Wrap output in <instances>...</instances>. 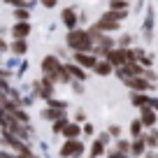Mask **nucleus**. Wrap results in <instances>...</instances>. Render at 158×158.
Wrapping results in <instances>:
<instances>
[{
  "label": "nucleus",
  "mask_w": 158,
  "mask_h": 158,
  "mask_svg": "<svg viewBox=\"0 0 158 158\" xmlns=\"http://www.w3.org/2000/svg\"><path fill=\"white\" fill-rule=\"evenodd\" d=\"M47 105H49V107H58V109H68V102H65V100H54V98H49V100H47Z\"/></svg>",
  "instance_id": "obj_21"
},
{
  "label": "nucleus",
  "mask_w": 158,
  "mask_h": 158,
  "mask_svg": "<svg viewBox=\"0 0 158 158\" xmlns=\"http://www.w3.org/2000/svg\"><path fill=\"white\" fill-rule=\"evenodd\" d=\"M40 5L47 7V10H54V7L58 5V0H40Z\"/></svg>",
  "instance_id": "obj_22"
},
{
  "label": "nucleus",
  "mask_w": 158,
  "mask_h": 158,
  "mask_svg": "<svg viewBox=\"0 0 158 158\" xmlns=\"http://www.w3.org/2000/svg\"><path fill=\"white\" fill-rule=\"evenodd\" d=\"M65 65H68V72L72 74L77 81H84L86 79V72H84V68H81L79 63H65Z\"/></svg>",
  "instance_id": "obj_10"
},
{
  "label": "nucleus",
  "mask_w": 158,
  "mask_h": 158,
  "mask_svg": "<svg viewBox=\"0 0 158 158\" xmlns=\"http://www.w3.org/2000/svg\"><path fill=\"white\" fill-rule=\"evenodd\" d=\"M60 19H63V26H65L68 30L77 28V12H74L72 7H65V10L60 12Z\"/></svg>",
  "instance_id": "obj_7"
},
{
  "label": "nucleus",
  "mask_w": 158,
  "mask_h": 158,
  "mask_svg": "<svg viewBox=\"0 0 158 158\" xmlns=\"http://www.w3.org/2000/svg\"><path fill=\"white\" fill-rule=\"evenodd\" d=\"M72 60H74V63H79L81 68H89V70H93L95 63H98V58H95L93 51H74Z\"/></svg>",
  "instance_id": "obj_3"
},
{
  "label": "nucleus",
  "mask_w": 158,
  "mask_h": 158,
  "mask_svg": "<svg viewBox=\"0 0 158 158\" xmlns=\"http://www.w3.org/2000/svg\"><path fill=\"white\" fill-rule=\"evenodd\" d=\"M123 81H126V86H130V91H139V93H147L151 89V84H149V79L144 74H139V77H126Z\"/></svg>",
  "instance_id": "obj_4"
},
{
  "label": "nucleus",
  "mask_w": 158,
  "mask_h": 158,
  "mask_svg": "<svg viewBox=\"0 0 158 158\" xmlns=\"http://www.w3.org/2000/svg\"><path fill=\"white\" fill-rule=\"evenodd\" d=\"M30 35V23L28 21H16L14 26H12V37L14 40H26Z\"/></svg>",
  "instance_id": "obj_6"
},
{
  "label": "nucleus",
  "mask_w": 158,
  "mask_h": 158,
  "mask_svg": "<svg viewBox=\"0 0 158 158\" xmlns=\"http://www.w3.org/2000/svg\"><path fill=\"white\" fill-rule=\"evenodd\" d=\"M0 158H33V156H23V153H16V156H10V153L0 151Z\"/></svg>",
  "instance_id": "obj_25"
},
{
  "label": "nucleus",
  "mask_w": 158,
  "mask_h": 158,
  "mask_svg": "<svg viewBox=\"0 0 158 158\" xmlns=\"http://www.w3.org/2000/svg\"><path fill=\"white\" fill-rule=\"evenodd\" d=\"M139 109H142V114H139V121H142L147 128L156 123V109H153L151 105H144V107H139Z\"/></svg>",
  "instance_id": "obj_8"
},
{
  "label": "nucleus",
  "mask_w": 158,
  "mask_h": 158,
  "mask_svg": "<svg viewBox=\"0 0 158 158\" xmlns=\"http://www.w3.org/2000/svg\"><path fill=\"white\" fill-rule=\"evenodd\" d=\"M144 139H147L149 147H156V139H158V137H144Z\"/></svg>",
  "instance_id": "obj_27"
},
{
  "label": "nucleus",
  "mask_w": 158,
  "mask_h": 158,
  "mask_svg": "<svg viewBox=\"0 0 158 158\" xmlns=\"http://www.w3.org/2000/svg\"><path fill=\"white\" fill-rule=\"evenodd\" d=\"M130 42H133V37H130V35H121V40H118V47H128Z\"/></svg>",
  "instance_id": "obj_23"
},
{
  "label": "nucleus",
  "mask_w": 158,
  "mask_h": 158,
  "mask_svg": "<svg viewBox=\"0 0 158 158\" xmlns=\"http://www.w3.org/2000/svg\"><path fill=\"white\" fill-rule=\"evenodd\" d=\"M42 118L47 121H54V118H65V109H58V107H47L42 112Z\"/></svg>",
  "instance_id": "obj_11"
},
{
  "label": "nucleus",
  "mask_w": 158,
  "mask_h": 158,
  "mask_svg": "<svg viewBox=\"0 0 158 158\" xmlns=\"http://www.w3.org/2000/svg\"><path fill=\"white\" fill-rule=\"evenodd\" d=\"M93 72L98 74V77H109V74L114 72V65L109 63L107 58H105V60H98V63H95V68H93Z\"/></svg>",
  "instance_id": "obj_9"
},
{
  "label": "nucleus",
  "mask_w": 158,
  "mask_h": 158,
  "mask_svg": "<svg viewBox=\"0 0 158 158\" xmlns=\"http://www.w3.org/2000/svg\"><path fill=\"white\" fill-rule=\"evenodd\" d=\"M65 44H68V49L72 54L74 51H93V37L84 28H72L65 35Z\"/></svg>",
  "instance_id": "obj_1"
},
{
  "label": "nucleus",
  "mask_w": 158,
  "mask_h": 158,
  "mask_svg": "<svg viewBox=\"0 0 158 158\" xmlns=\"http://www.w3.org/2000/svg\"><path fill=\"white\" fill-rule=\"evenodd\" d=\"M156 137H158V135H156Z\"/></svg>",
  "instance_id": "obj_32"
},
{
  "label": "nucleus",
  "mask_w": 158,
  "mask_h": 158,
  "mask_svg": "<svg viewBox=\"0 0 158 158\" xmlns=\"http://www.w3.org/2000/svg\"><path fill=\"white\" fill-rule=\"evenodd\" d=\"M118 26H121V21L118 19H114L109 12H105L102 16H100L98 21H95V28L98 30H102V33H112V30H118Z\"/></svg>",
  "instance_id": "obj_2"
},
{
  "label": "nucleus",
  "mask_w": 158,
  "mask_h": 158,
  "mask_svg": "<svg viewBox=\"0 0 158 158\" xmlns=\"http://www.w3.org/2000/svg\"><path fill=\"white\" fill-rule=\"evenodd\" d=\"M144 144H147V139H137V142L130 147V151H133V156H139V153L144 151Z\"/></svg>",
  "instance_id": "obj_19"
},
{
  "label": "nucleus",
  "mask_w": 158,
  "mask_h": 158,
  "mask_svg": "<svg viewBox=\"0 0 158 158\" xmlns=\"http://www.w3.org/2000/svg\"><path fill=\"white\" fill-rule=\"evenodd\" d=\"M142 121H133V123H130V135H133V137H139V133H142Z\"/></svg>",
  "instance_id": "obj_20"
},
{
  "label": "nucleus",
  "mask_w": 158,
  "mask_h": 158,
  "mask_svg": "<svg viewBox=\"0 0 158 158\" xmlns=\"http://www.w3.org/2000/svg\"><path fill=\"white\" fill-rule=\"evenodd\" d=\"M7 49H10V47H7V42H5L2 37H0V51H7Z\"/></svg>",
  "instance_id": "obj_28"
},
{
  "label": "nucleus",
  "mask_w": 158,
  "mask_h": 158,
  "mask_svg": "<svg viewBox=\"0 0 158 158\" xmlns=\"http://www.w3.org/2000/svg\"><path fill=\"white\" fill-rule=\"evenodd\" d=\"M109 10H128V0H109Z\"/></svg>",
  "instance_id": "obj_18"
},
{
  "label": "nucleus",
  "mask_w": 158,
  "mask_h": 158,
  "mask_svg": "<svg viewBox=\"0 0 158 158\" xmlns=\"http://www.w3.org/2000/svg\"><path fill=\"white\" fill-rule=\"evenodd\" d=\"M130 100H133V105H135V107H144V105H149V100H151V98H149L147 93L133 91V98H130Z\"/></svg>",
  "instance_id": "obj_13"
},
{
  "label": "nucleus",
  "mask_w": 158,
  "mask_h": 158,
  "mask_svg": "<svg viewBox=\"0 0 158 158\" xmlns=\"http://www.w3.org/2000/svg\"><path fill=\"white\" fill-rule=\"evenodd\" d=\"M81 151H84V144L81 142H77V139H70V142H65L63 144V149H60V156L63 158H77V156H81Z\"/></svg>",
  "instance_id": "obj_5"
},
{
  "label": "nucleus",
  "mask_w": 158,
  "mask_h": 158,
  "mask_svg": "<svg viewBox=\"0 0 158 158\" xmlns=\"http://www.w3.org/2000/svg\"><path fill=\"white\" fill-rule=\"evenodd\" d=\"M105 142H107V135H102V137H100L98 142L93 144V149H91V158H98L100 153L105 151Z\"/></svg>",
  "instance_id": "obj_15"
},
{
  "label": "nucleus",
  "mask_w": 158,
  "mask_h": 158,
  "mask_svg": "<svg viewBox=\"0 0 158 158\" xmlns=\"http://www.w3.org/2000/svg\"><path fill=\"white\" fill-rule=\"evenodd\" d=\"M7 5H12V7H28L26 5V0H5Z\"/></svg>",
  "instance_id": "obj_24"
},
{
  "label": "nucleus",
  "mask_w": 158,
  "mask_h": 158,
  "mask_svg": "<svg viewBox=\"0 0 158 158\" xmlns=\"http://www.w3.org/2000/svg\"><path fill=\"white\" fill-rule=\"evenodd\" d=\"M128 149H130V144H128V142H123V139L118 142V151H128Z\"/></svg>",
  "instance_id": "obj_26"
},
{
  "label": "nucleus",
  "mask_w": 158,
  "mask_h": 158,
  "mask_svg": "<svg viewBox=\"0 0 158 158\" xmlns=\"http://www.w3.org/2000/svg\"><path fill=\"white\" fill-rule=\"evenodd\" d=\"M12 14H14L16 21H28V19H30L28 7H14V12H12Z\"/></svg>",
  "instance_id": "obj_16"
},
{
  "label": "nucleus",
  "mask_w": 158,
  "mask_h": 158,
  "mask_svg": "<svg viewBox=\"0 0 158 158\" xmlns=\"http://www.w3.org/2000/svg\"><path fill=\"white\" fill-rule=\"evenodd\" d=\"M109 133H112V135H118V133H121V128H118V126H112V128H109Z\"/></svg>",
  "instance_id": "obj_29"
},
{
  "label": "nucleus",
  "mask_w": 158,
  "mask_h": 158,
  "mask_svg": "<svg viewBox=\"0 0 158 158\" xmlns=\"http://www.w3.org/2000/svg\"><path fill=\"white\" fill-rule=\"evenodd\" d=\"M151 28H153V10L149 7L147 19H144V37H147V40H151Z\"/></svg>",
  "instance_id": "obj_14"
},
{
  "label": "nucleus",
  "mask_w": 158,
  "mask_h": 158,
  "mask_svg": "<svg viewBox=\"0 0 158 158\" xmlns=\"http://www.w3.org/2000/svg\"><path fill=\"white\" fill-rule=\"evenodd\" d=\"M63 133H65V137L74 139V137H77L79 133H81V128H79L77 123H68V126H65V130H63Z\"/></svg>",
  "instance_id": "obj_17"
},
{
  "label": "nucleus",
  "mask_w": 158,
  "mask_h": 158,
  "mask_svg": "<svg viewBox=\"0 0 158 158\" xmlns=\"http://www.w3.org/2000/svg\"><path fill=\"white\" fill-rule=\"evenodd\" d=\"M149 105H151L153 109H158V98H151V100H149Z\"/></svg>",
  "instance_id": "obj_30"
},
{
  "label": "nucleus",
  "mask_w": 158,
  "mask_h": 158,
  "mask_svg": "<svg viewBox=\"0 0 158 158\" xmlns=\"http://www.w3.org/2000/svg\"><path fill=\"white\" fill-rule=\"evenodd\" d=\"M10 51H12L14 56H23L26 51H28V44H26V40H14V42L10 44Z\"/></svg>",
  "instance_id": "obj_12"
},
{
  "label": "nucleus",
  "mask_w": 158,
  "mask_h": 158,
  "mask_svg": "<svg viewBox=\"0 0 158 158\" xmlns=\"http://www.w3.org/2000/svg\"><path fill=\"white\" fill-rule=\"evenodd\" d=\"M109 158H126V156H118V153H116V156H109Z\"/></svg>",
  "instance_id": "obj_31"
}]
</instances>
